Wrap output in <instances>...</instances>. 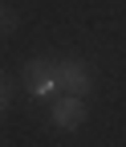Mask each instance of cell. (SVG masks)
I'll return each mask as SVG.
<instances>
[{
    "label": "cell",
    "instance_id": "6da1fadb",
    "mask_svg": "<svg viewBox=\"0 0 126 147\" xmlns=\"http://www.w3.org/2000/svg\"><path fill=\"white\" fill-rule=\"evenodd\" d=\"M57 90L73 94V98H85L94 90V65H85L81 57H61L57 61Z\"/></svg>",
    "mask_w": 126,
    "mask_h": 147
},
{
    "label": "cell",
    "instance_id": "7a4b0ae2",
    "mask_svg": "<svg viewBox=\"0 0 126 147\" xmlns=\"http://www.w3.org/2000/svg\"><path fill=\"white\" fill-rule=\"evenodd\" d=\"M25 90L33 98H49L57 90V57H33L25 61Z\"/></svg>",
    "mask_w": 126,
    "mask_h": 147
},
{
    "label": "cell",
    "instance_id": "3957f363",
    "mask_svg": "<svg viewBox=\"0 0 126 147\" xmlns=\"http://www.w3.org/2000/svg\"><path fill=\"white\" fill-rule=\"evenodd\" d=\"M85 98H73V94H61L57 102L49 106V119H53V127H61V131H77V127L85 123Z\"/></svg>",
    "mask_w": 126,
    "mask_h": 147
},
{
    "label": "cell",
    "instance_id": "277c9868",
    "mask_svg": "<svg viewBox=\"0 0 126 147\" xmlns=\"http://www.w3.org/2000/svg\"><path fill=\"white\" fill-rule=\"evenodd\" d=\"M12 29H16V16H12V8L4 4V0H0V37H8Z\"/></svg>",
    "mask_w": 126,
    "mask_h": 147
},
{
    "label": "cell",
    "instance_id": "5b68a950",
    "mask_svg": "<svg viewBox=\"0 0 126 147\" xmlns=\"http://www.w3.org/2000/svg\"><path fill=\"white\" fill-rule=\"evenodd\" d=\"M12 90H16L12 78H8V74H0V110H8V106H12Z\"/></svg>",
    "mask_w": 126,
    "mask_h": 147
}]
</instances>
